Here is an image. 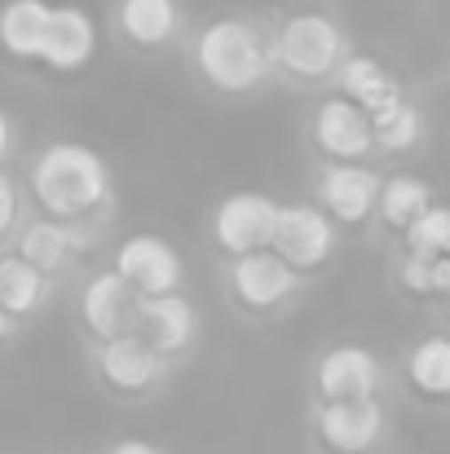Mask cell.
Returning <instances> with one entry per match:
<instances>
[{"label":"cell","instance_id":"obj_1","mask_svg":"<svg viewBox=\"0 0 450 454\" xmlns=\"http://www.w3.org/2000/svg\"><path fill=\"white\" fill-rule=\"evenodd\" d=\"M31 190L49 216H84L107 199V163L80 142H58L36 159Z\"/></svg>","mask_w":450,"mask_h":454},{"label":"cell","instance_id":"obj_2","mask_svg":"<svg viewBox=\"0 0 450 454\" xmlns=\"http://www.w3.org/2000/svg\"><path fill=\"white\" fill-rule=\"evenodd\" d=\"M199 71L208 84L225 89V93H243V89H257L270 71V49L265 40L257 35L252 22H239V18H221L212 22L203 35H199Z\"/></svg>","mask_w":450,"mask_h":454},{"label":"cell","instance_id":"obj_3","mask_svg":"<svg viewBox=\"0 0 450 454\" xmlns=\"http://www.w3.org/2000/svg\"><path fill=\"white\" fill-rule=\"evenodd\" d=\"M340 49H344L340 27L331 18H322V13H296V18H288L283 31H279V44H274L279 62L292 75H300V80L331 75L336 62H340Z\"/></svg>","mask_w":450,"mask_h":454},{"label":"cell","instance_id":"obj_4","mask_svg":"<svg viewBox=\"0 0 450 454\" xmlns=\"http://www.w3.org/2000/svg\"><path fill=\"white\" fill-rule=\"evenodd\" d=\"M270 247L292 265V270H313L331 256L336 247V234H331V221L318 212V207H274V225H270Z\"/></svg>","mask_w":450,"mask_h":454},{"label":"cell","instance_id":"obj_5","mask_svg":"<svg viewBox=\"0 0 450 454\" xmlns=\"http://www.w3.org/2000/svg\"><path fill=\"white\" fill-rule=\"evenodd\" d=\"M115 274L138 292V296H163V292H177L181 283V261L177 252L154 239V234H138L129 239L120 252H115Z\"/></svg>","mask_w":450,"mask_h":454},{"label":"cell","instance_id":"obj_6","mask_svg":"<svg viewBox=\"0 0 450 454\" xmlns=\"http://www.w3.org/2000/svg\"><path fill=\"white\" fill-rule=\"evenodd\" d=\"M384 415L375 397H349V402H327L318 411V437L336 454H362L380 442Z\"/></svg>","mask_w":450,"mask_h":454},{"label":"cell","instance_id":"obj_7","mask_svg":"<svg viewBox=\"0 0 450 454\" xmlns=\"http://www.w3.org/2000/svg\"><path fill=\"white\" fill-rule=\"evenodd\" d=\"M93 44H98V27L84 9L75 4H62V9H49V27H44V40H40V62L49 71H80L89 58H93Z\"/></svg>","mask_w":450,"mask_h":454},{"label":"cell","instance_id":"obj_8","mask_svg":"<svg viewBox=\"0 0 450 454\" xmlns=\"http://www.w3.org/2000/svg\"><path fill=\"white\" fill-rule=\"evenodd\" d=\"M296 292V270L270 252V247H257V252H243L234 256V296L252 309H270V304L288 301Z\"/></svg>","mask_w":450,"mask_h":454},{"label":"cell","instance_id":"obj_9","mask_svg":"<svg viewBox=\"0 0 450 454\" xmlns=\"http://www.w3.org/2000/svg\"><path fill=\"white\" fill-rule=\"evenodd\" d=\"M270 225H274V203L265 194H230L217 207V243L230 256L270 247Z\"/></svg>","mask_w":450,"mask_h":454},{"label":"cell","instance_id":"obj_10","mask_svg":"<svg viewBox=\"0 0 450 454\" xmlns=\"http://www.w3.org/2000/svg\"><path fill=\"white\" fill-rule=\"evenodd\" d=\"M313 137L318 146L336 159H362L371 151V115L349 102V98H331L318 106V120H313Z\"/></svg>","mask_w":450,"mask_h":454},{"label":"cell","instance_id":"obj_11","mask_svg":"<svg viewBox=\"0 0 450 454\" xmlns=\"http://www.w3.org/2000/svg\"><path fill=\"white\" fill-rule=\"evenodd\" d=\"M84 322L89 331H98L102 340L111 335H124L138 326V292L120 278V274H98L89 287H84Z\"/></svg>","mask_w":450,"mask_h":454},{"label":"cell","instance_id":"obj_12","mask_svg":"<svg viewBox=\"0 0 450 454\" xmlns=\"http://www.w3.org/2000/svg\"><path fill=\"white\" fill-rule=\"evenodd\" d=\"M380 384V362L367 348H331L318 362V393L327 402H349V397H371Z\"/></svg>","mask_w":450,"mask_h":454},{"label":"cell","instance_id":"obj_13","mask_svg":"<svg viewBox=\"0 0 450 454\" xmlns=\"http://www.w3.org/2000/svg\"><path fill=\"white\" fill-rule=\"evenodd\" d=\"M138 322L146 326V344L154 353H177L194 335V313L177 292L163 296H138Z\"/></svg>","mask_w":450,"mask_h":454},{"label":"cell","instance_id":"obj_14","mask_svg":"<svg viewBox=\"0 0 450 454\" xmlns=\"http://www.w3.org/2000/svg\"><path fill=\"white\" fill-rule=\"evenodd\" d=\"M159 371V353L146 344V335L138 331H124V335H111L107 348H102V375L124 388V393H142Z\"/></svg>","mask_w":450,"mask_h":454},{"label":"cell","instance_id":"obj_15","mask_svg":"<svg viewBox=\"0 0 450 454\" xmlns=\"http://www.w3.org/2000/svg\"><path fill=\"white\" fill-rule=\"evenodd\" d=\"M375 190H380V176L367 168H327L322 176V203L344 225L367 221V212L375 207Z\"/></svg>","mask_w":450,"mask_h":454},{"label":"cell","instance_id":"obj_16","mask_svg":"<svg viewBox=\"0 0 450 454\" xmlns=\"http://www.w3.org/2000/svg\"><path fill=\"white\" fill-rule=\"evenodd\" d=\"M340 84H344L349 102H358L367 115H375V111L402 102V84H398L375 58H349L344 71H340Z\"/></svg>","mask_w":450,"mask_h":454},{"label":"cell","instance_id":"obj_17","mask_svg":"<svg viewBox=\"0 0 450 454\" xmlns=\"http://www.w3.org/2000/svg\"><path fill=\"white\" fill-rule=\"evenodd\" d=\"M49 9L44 0H9L0 9V49L13 58H36L44 27H49Z\"/></svg>","mask_w":450,"mask_h":454},{"label":"cell","instance_id":"obj_18","mask_svg":"<svg viewBox=\"0 0 450 454\" xmlns=\"http://www.w3.org/2000/svg\"><path fill=\"white\" fill-rule=\"evenodd\" d=\"M177 0H124L120 4V27L138 44H163L177 35Z\"/></svg>","mask_w":450,"mask_h":454},{"label":"cell","instance_id":"obj_19","mask_svg":"<svg viewBox=\"0 0 450 454\" xmlns=\"http://www.w3.org/2000/svg\"><path fill=\"white\" fill-rule=\"evenodd\" d=\"M44 301V274L36 265H27L22 256H4L0 261V309L13 313H31Z\"/></svg>","mask_w":450,"mask_h":454},{"label":"cell","instance_id":"obj_20","mask_svg":"<svg viewBox=\"0 0 450 454\" xmlns=\"http://www.w3.org/2000/svg\"><path fill=\"white\" fill-rule=\"evenodd\" d=\"M18 256H22L27 265H36L40 274L62 270V265L71 261V234H67L58 221H36V225H27V234H22V243H18Z\"/></svg>","mask_w":450,"mask_h":454},{"label":"cell","instance_id":"obj_21","mask_svg":"<svg viewBox=\"0 0 450 454\" xmlns=\"http://www.w3.org/2000/svg\"><path fill=\"white\" fill-rule=\"evenodd\" d=\"M420 129H424L420 111L407 106V102H393V106L371 115V146H380V151H411L420 142Z\"/></svg>","mask_w":450,"mask_h":454},{"label":"cell","instance_id":"obj_22","mask_svg":"<svg viewBox=\"0 0 450 454\" xmlns=\"http://www.w3.org/2000/svg\"><path fill=\"white\" fill-rule=\"evenodd\" d=\"M375 199H380V212H384L389 225H411L429 207V185L415 181V176H393L375 190Z\"/></svg>","mask_w":450,"mask_h":454},{"label":"cell","instance_id":"obj_23","mask_svg":"<svg viewBox=\"0 0 450 454\" xmlns=\"http://www.w3.org/2000/svg\"><path fill=\"white\" fill-rule=\"evenodd\" d=\"M411 380L415 388H424L429 397H446L450 393V344L442 335L424 340L411 357Z\"/></svg>","mask_w":450,"mask_h":454},{"label":"cell","instance_id":"obj_24","mask_svg":"<svg viewBox=\"0 0 450 454\" xmlns=\"http://www.w3.org/2000/svg\"><path fill=\"white\" fill-rule=\"evenodd\" d=\"M407 243H411L415 256H442V252H450V212L446 207H424L407 225Z\"/></svg>","mask_w":450,"mask_h":454},{"label":"cell","instance_id":"obj_25","mask_svg":"<svg viewBox=\"0 0 450 454\" xmlns=\"http://www.w3.org/2000/svg\"><path fill=\"white\" fill-rule=\"evenodd\" d=\"M429 261L433 256H407V265H402V283L411 287V292H433V270H429Z\"/></svg>","mask_w":450,"mask_h":454},{"label":"cell","instance_id":"obj_26","mask_svg":"<svg viewBox=\"0 0 450 454\" xmlns=\"http://www.w3.org/2000/svg\"><path fill=\"white\" fill-rule=\"evenodd\" d=\"M13 216H18V194H13V181L0 172V234L13 225Z\"/></svg>","mask_w":450,"mask_h":454},{"label":"cell","instance_id":"obj_27","mask_svg":"<svg viewBox=\"0 0 450 454\" xmlns=\"http://www.w3.org/2000/svg\"><path fill=\"white\" fill-rule=\"evenodd\" d=\"M429 270H433V292H450V256H433L429 261Z\"/></svg>","mask_w":450,"mask_h":454},{"label":"cell","instance_id":"obj_28","mask_svg":"<svg viewBox=\"0 0 450 454\" xmlns=\"http://www.w3.org/2000/svg\"><path fill=\"white\" fill-rule=\"evenodd\" d=\"M111 454H159V450H154L150 442H138V437H129V442H120V446H115Z\"/></svg>","mask_w":450,"mask_h":454},{"label":"cell","instance_id":"obj_29","mask_svg":"<svg viewBox=\"0 0 450 454\" xmlns=\"http://www.w3.org/2000/svg\"><path fill=\"white\" fill-rule=\"evenodd\" d=\"M9 142H13V133H9V120H4V111H0V159L9 154Z\"/></svg>","mask_w":450,"mask_h":454},{"label":"cell","instance_id":"obj_30","mask_svg":"<svg viewBox=\"0 0 450 454\" xmlns=\"http://www.w3.org/2000/svg\"><path fill=\"white\" fill-rule=\"evenodd\" d=\"M0 335H9V313L0 309Z\"/></svg>","mask_w":450,"mask_h":454}]
</instances>
